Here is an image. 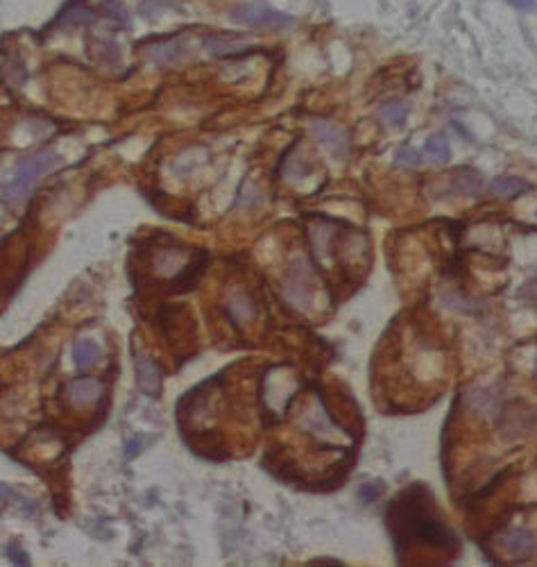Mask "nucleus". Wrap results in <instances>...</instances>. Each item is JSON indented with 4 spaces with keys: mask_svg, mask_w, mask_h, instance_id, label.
<instances>
[{
    "mask_svg": "<svg viewBox=\"0 0 537 567\" xmlns=\"http://www.w3.org/2000/svg\"><path fill=\"white\" fill-rule=\"evenodd\" d=\"M229 19L234 23H241L247 28L259 30H283L295 26V16L283 14V11L274 9L266 3H245L229 11Z\"/></svg>",
    "mask_w": 537,
    "mask_h": 567,
    "instance_id": "3",
    "label": "nucleus"
},
{
    "mask_svg": "<svg viewBox=\"0 0 537 567\" xmlns=\"http://www.w3.org/2000/svg\"><path fill=\"white\" fill-rule=\"evenodd\" d=\"M103 11L109 21H114L118 28H130V11L120 0H105Z\"/></svg>",
    "mask_w": 537,
    "mask_h": 567,
    "instance_id": "17",
    "label": "nucleus"
},
{
    "mask_svg": "<svg viewBox=\"0 0 537 567\" xmlns=\"http://www.w3.org/2000/svg\"><path fill=\"white\" fill-rule=\"evenodd\" d=\"M147 55L159 66H172V64H177V61L184 57V46L177 39L157 41L152 46H147Z\"/></svg>",
    "mask_w": 537,
    "mask_h": 567,
    "instance_id": "10",
    "label": "nucleus"
},
{
    "mask_svg": "<svg viewBox=\"0 0 537 567\" xmlns=\"http://www.w3.org/2000/svg\"><path fill=\"white\" fill-rule=\"evenodd\" d=\"M98 359H100V348H98L93 340H82V343L75 345L73 361H75V365H78L80 370L95 365Z\"/></svg>",
    "mask_w": 537,
    "mask_h": 567,
    "instance_id": "13",
    "label": "nucleus"
},
{
    "mask_svg": "<svg viewBox=\"0 0 537 567\" xmlns=\"http://www.w3.org/2000/svg\"><path fill=\"white\" fill-rule=\"evenodd\" d=\"M311 132H313V137L324 147H327L333 157H345L349 152L347 132L340 125H335V123L324 120V118H316V120H311Z\"/></svg>",
    "mask_w": 537,
    "mask_h": 567,
    "instance_id": "4",
    "label": "nucleus"
},
{
    "mask_svg": "<svg viewBox=\"0 0 537 567\" xmlns=\"http://www.w3.org/2000/svg\"><path fill=\"white\" fill-rule=\"evenodd\" d=\"M143 442H145V438H130L127 442H125V459H127V461L136 459V456H139L143 452V447H145Z\"/></svg>",
    "mask_w": 537,
    "mask_h": 567,
    "instance_id": "20",
    "label": "nucleus"
},
{
    "mask_svg": "<svg viewBox=\"0 0 537 567\" xmlns=\"http://www.w3.org/2000/svg\"><path fill=\"white\" fill-rule=\"evenodd\" d=\"M134 365H136V379H139L141 390L150 397H157L161 392V370H159V365L150 359V356L139 352V350L134 352Z\"/></svg>",
    "mask_w": 537,
    "mask_h": 567,
    "instance_id": "5",
    "label": "nucleus"
},
{
    "mask_svg": "<svg viewBox=\"0 0 537 567\" xmlns=\"http://www.w3.org/2000/svg\"><path fill=\"white\" fill-rule=\"evenodd\" d=\"M535 370H537V359H535Z\"/></svg>",
    "mask_w": 537,
    "mask_h": 567,
    "instance_id": "24",
    "label": "nucleus"
},
{
    "mask_svg": "<svg viewBox=\"0 0 537 567\" xmlns=\"http://www.w3.org/2000/svg\"><path fill=\"white\" fill-rule=\"evenodd\" d=\"M383 490H385V486L381 482H367L358 488V497L363 504H372L383 495Z\"/></svg>",
    "mask_w": 537,
    "mask_h": 567,
    "instance_id": "19",
    "label": "nucleus"
},
{
    "mask_svg": "<svg viewBox=\"0 0 537 567\" xmlns=\"http://www.w3.org/2000/svg\"><path fill=\"white\" fill-rule=\"evenodd\" d=\"M59 164V157L55 152H39L30 155L19 162L14 177H11L3 189H0V198L7 202H21L34 187V182L43 177L50 168Z\"/></svg>",
    "mask_w": 537,
    "mask_h": 567,
    "instance_id": "2",
    "label": "nucleus"
},
{
    "mask_svg": "<svg viewBox=\"0 0 537 567\" xmlns=\"http://www.w3.org/2000/svg\"><path fill=\"white\" fill-rule=\"evenodd\" d=\"M408 112H410L408 105L399 103V100H392V103H385L381 107V118L392 128H402L406 123V118H408Z\"/></svg>",
    "mask_w": 537,
    "mask_h": 567,
    "instance_id": "15",
    "label": "nucleus"
},
{
    "mask_svg": "<svg viewBox=\"0 0 537 567\" xmlns=\"http://www.w3.org/2000/svg\"><path fill=\"white\" fill-rule=\"evenodd\" d=\"M93 9L84 7L80 3H73L68 5L64 11L59 14L57 19V28H78V26H86V23L93 21Z\"/></svg>",
    "mask_w": 537,
    "mask_h": 567,
    "instance_id": "12",
    "label": "nucleus"
},
{
    "mask_svg": "<svg viewBox=\"0 0 537 567\" xmlns=\"http://www.w3.org/2000/svg\"><path fill=\"white\" fill-rule=\"evenodd\" d=\"M504 545L513 558L526 561L533 556V551H535V536L531 531H526V529H515V531H510L504 538Z\"/></svg>",
    "mask_w": 537,
    "mask_h": 567,
    "instance_id": "8",
    "label": "nucleus"
},
{
    "mask_svg": "<svg viewBox=\"0 0 537 567\" xmlns=\"http://www.w3.org/2000/svg\"><path fill=\"white\" fill-rule=\"evenodd\" d=\"M528 189H531V182H526L523 177H515V175L494 177L490 184V191H492L494 198H504V200L517 198V195L526 193Z\"/></svg>",
    "mask_w": 537,
    "mask_h": 567,
    "instance_id": "11",
    "label": "nucleus"
},
{
    "mask_svg": "<svg viewBox=\"0 0 537 567\" xmlns=\"http://www.w3.org/2000/svg\"><path fill=\"white\" fill-rule=\"evenodd\" d=\"M0 499H16V492L11 490L9 486L0 484Z\"/></svg>",
    "mask_w": 537,
    "mask_h": 567,
    "instance_id": "23",
    "label": "nucleus"
},
{
    "mask_svg": "<svg viewBox=\"0 0 537 567\" xmlns=\"http://www.w3.org/2000/svg\"><path fill=\"white\" fill-rule=\"evenodd\" d=\"M103 392H105V386L91 377L75 379L66 386V397L73 406H91L103 397Z\"/></svg>",
    "mask_w": 537,
    "mask_h": 567,
    "instance_id": "6",
    "label": "nucleus"
},
{
    "mask_svg": "<svg viewBox=\"0 0 537 567\" xmlns=\"http://www.w3.org/2000/svg\"><path fill=\"white\" fill-rule=\"evenodd\" d=\"M422 162H424V157L419 155V150H415V147H399L397 155H395L397 166L417 168V166H422Z\"/></svg>",
    "mask_w": 537,
    "mask_h": 567,
    "instance_id": "18",
    "label": "nucleus"
},
{
    "mask_svg": "<svg viewBox=\"0 0 537 567\" xmlns=\"http://www.w3.org/2000/svg\"><path fill=\"white\" fill-rule=\"evenodd\" d=\"M510 7H515L519 11H526V14H533L537 11V0H506Z\"/></svg>",
    "mask_w": 537,
    "mask_h": 567,
    "instance_id": "22",
    "label": "nucleus"
},
{
    "mask_svg": "<svg viewBox=\"0 0 537 567\" xmlns=\"http://www.w3.org/2000/svg\"><path fill=\"white\" fill-rule=\"evenodd\" d=\"M424 150H427V155L435 164H447L449 157H452V147H449L444 134H433V137H429L427 143H424Z\"/></svg>",
    "mask_w": 537,
    "mask_h": 567,
    "instance_id": "14",
    "label": "nucleus"
},
{
    "mask_svg": "<svg viewBox=\"0 0 537 567\" xmlns=\"http://www.w3.org/2000/svg\"><path fill=\"white\" fill-rule=\"evenodd\" d=\"M204 48L214 55V57H236V55H245L252 51V43H247L243 36H209L204 39Z\"/></svg>",
    "mask_w": 537,
    "mask_h": 567,
    "instance_id": "7",
    "label": "nucleus"
},
{
    "mask_svg": "<svg viewBox=\"0 0 537 567\" xmlns=\"http://www.w3.org/2000/svg\"><path fill=\"white\" fill-rule=\"evenodd\" d=\"M388 524L399 556L415 547H431L444 553L458 551V538L440 520L431 492L422 484L406 488L390 504Z\"/></svg>",
    "mask_w": 537,
    "mask_h": 567,
    "instance_id": "1",
    "label": "nucleus"
},
{
    "mask_svg": "<svg viewBox=\"0 0 537 567\" xmlns=\"http://www.w3.org/2000/svg\"><path fill=\"white\" fill-rule=\"evenodd\" d=\"M7 553H9V558L14 565H30L28 553H25V549H21L16 542H11V545L7 547Z\"/></svg>",
    "mask_w": 537,
    "mask_h": 567,
    "instance_id": "21",
    "label": "nucleus"
},
{
    "mask_svg": "<svg viewBox=\"0 0 537 567\" xmlns=\"http://www.w3.org/2000/svg\"><path fill=\"white\" fill-rule=\"evenodd\" d=\"M454 184H456V191L465 193V195H474V193L481 191L483 180H481V175L476 170H458Z\"/></svg>",
    "mask_w": 537,
    "mask_h": 567,
    "instance_id": "16",
    "label": "nucleus"
},
{
    "mask_svg": "<svg viewBox=\"0 0 537 567\" xmlns=\"http://www.w3.org/2000/svg\"><path fill=\"white\" fill-rule=\"evenodd\" d=\"M227 311L236 325H247L256 318V302L245 291H236L227 302Z\"/></svg>",
    "mask_w": 537,
    "mask_h": 567,
    "instance_id": "9",
    "label": "nucleus"
}]
</instances>
